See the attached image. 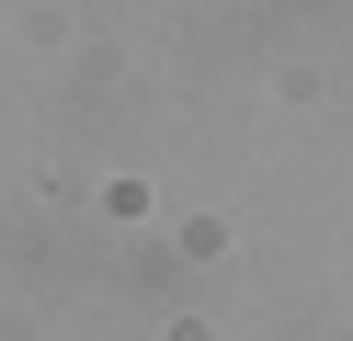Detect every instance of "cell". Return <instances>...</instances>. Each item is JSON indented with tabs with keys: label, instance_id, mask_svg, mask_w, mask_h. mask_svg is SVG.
I'll return each instance as SVG.
<instances>
[]
</instances>
